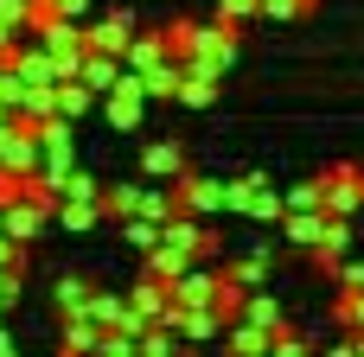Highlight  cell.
Wrapping results in <instances>:
<instances>
[{"label":"cell","mask_w":364,"mask_h":357,"mask_svg":"<svg viewBox=\"0 0 364 357\" xmlns=\"http://www.w3.org/2000/svg\"><path fill=\"white\" fill-rule=\"evenodd\" d=\"M141 198H147V185H141V179L102 185V217H109V224H128V217H141Z\"/></svg>","instance_id":"5bb4252c"},{"label":"cell","mask_w":364,"mask_h":357,"mask_svg":"<svg viewBox=\"0 0 364 357\" xmlns=\"http://www.w3.org/2000/svg\"><path fill=\"white\" fill-rule=\"evenodd\" d=\"M237 319H243V326H262V332H282V326H288V313L275 307V294H269V287L243 294V313H237Z\"/></svg>","instance_id":"ac0fdd59"},{"label":"cell","mask_w":364,"mask_h":357,"mask_svg":"<svg viewBox=\"0 0 364 357\" xmlns=\"http://www.w3.org/2000/svg\"><path fill=\"white\" fill-rule=\"evenodd\" d=\"M96 224H102V204L96 198H58V211H51V230H70V236H83Z\"/></svg>","instance_id":"9a60e30c"},{"label":"cell","mask_w":364,"mask_h":357,"mask_svg":"<svg viewBox=\"0 0 364 357\" xmlns=\"http://www.w3.org/2000/svg\"><path fill=\"white\" fill-rule=\"evenodd\" d=\"M275 230H282V243H288V249H301V256H307V249H320V236H326V211H282V224H275Z\"/></svg>","instance_id":"30bf717a"},{"label":"cell","mask_w":364,"mask_h":357,"mask_svg":"<svg viewBox=\"0 0 364 357\" xmlns=\"http://www.w3.org/2000/svg\"><path fill=\"white\" fill-rule=\"evenodd\" d=\"M0 357H13V332H6V319H0Z\"/></svg>","instance_id":"d590c367"},{"label":"cell","mask_w":364,"mask_h":357,"mask_svg":"<svg viewBox=\"0 0 364 357\" xmlns=\"http://www.w3.org/2000/svg\"><path fill=\"white\" fill-rule=\"evenodd\" d=\"M166 57H179V51L166 45V32H134V38H128V51H122V64H128V70H154V64H166Z\"/></svg>","instance_id":"4fadbf2b"},{"label":"cell","mask_w":364,"mask_h":357,"mask_svg":"<svg viewBox=\"0 0 364 357\" xmlns=\"http://www.w3.org/2000/svg\"><path fill=\"white\" fill-rule=\"evenodd\" d=\"M230 287H243V294H256V287H269V249H250V256H230L224 268H218Z\"/></svg>","instance_id":"7c38bea8"},{"label":"cell","mask_w":364,"mask_h":357,"mask_svg":"<svg viewBox=\"0 0 364 357\" xmlns=\"http://www.w3.org/2000/svg\"><path fill=\"white\" fill-rule=\"evenodd\" d=\"M147 77V96L160 102V96H179V83H186V57H166V64H154V70H141Z\"/></svg>","instance_id":"7402d4cb"},{"label":"cell","mask_w":364,"mask_h":357,"mask_svg":"<svg viewBox=\"0 0 364 357\" xmlns=\"http://www.w3.org/2000/svg\"><path fill=\"white\" fill-rule=\"evenodd\" d=\"M51 211H58V204L32 198V192H26V198H13V204H6V236H13V243H38V236L51 230Z\"/></svg>","instance_id":"52a82bcc"},{"label":"cell","mask_w":364,"mask_h":357,"mask_svg":"<svg viewBox=\"0 0 364 357\" xmlns=\"http://www.w3.org/2000/svg\"><path fill=\"white\" fill-rule=\"evenodd\" d=\"M19 281H26V275H13V268H0V294H13V300H19Z\"/></svg>","instance_id":"e575fe53"},{"label":"cell","mask_w":364,"mask_h":357,"mask_svg":"<svg viewBox=\"0 0 364 357\" xmlns=\"http://www.w3.org/2000/svg\"><path fill=\"white\" fill-rule=\"evenodd\" d=\"M58 198H96V204H102V179H96L90 166H70V172L58 179Z\"/></svg>","instance_id":"d4e9b609"},{"label":"cell","mask_w":364,"mask_h":357,"mask_svg":"<svg viewBox=\"0 0 364 357\" xmlns=\"http://www.w3.org/2000/svg\"><path fill=\"white\" fill-rule=\"evenodd\" d=\"M218 13L237 19V26H250V19H262V0H218Z\"/></svg>","instance_id":"4dcf8cb0"},{"label":"cell","mask_w":364,"mask_h":357,"mask_svg":"<svg viewBox=\"0 0 364 357\" xmlns=\"http://www.w3.org/2000/svg\"><path fill=\"white\" fill-rule=\"evenodd\" d=\"M186 262H192V256H186V249H173V243H154V249H147V275H160V281H173Z\"/></svg>","instance_id":"4316f807"},{"label":"cell","mask_w":364,"mask_h":357,"mask_svg":"<svg viewBox=\"0 0 364 357\" xmlns=\"http://www.w3.org/2000/svg\"><path fill=\"white\" fill-rule=\"evenodd\" d=\"M320 179H326V217H358L364 211V172L358 166H333Z\"/></svg>","instance_id":"8992f818"},{"label":"cell","mask_w":364,"mask_h":357,"mask_svg":"<svg viewBox=\"0 0 364 357\" xmlns=\"http://www.w3.org/2000/svg\"><path fill=\"white\" fill-rule=\"evenodd\" d=\"M269 351H282V357H301V351H314V339H307V332H294V326H282Z\"/></svg>","instance_id":"f546056e"},{"label":"cell","mask_w":364,"mask_h":357,"mask_svg":"<svg viewBox=\"0 0 364 357\" xmlns=\"http://www.w3.org/2000/svg\"><path fill=\"white\" fill-rule=\"evenodd\" d=\"M96 102H102V96H96L83 77H58V115H64V121H83Z\"/></svg>","instance_id":"e0dca14e"},{"label":"cell","mask_w":364,"mask_h":357,"mask_svg":"<svg viewBox=\"0 0 364 357\" xmlns=\"http://www.w3.org/2000/svg\"><path fill=\"white\" fill-rule=\"evenodd\" d=\"M346 256H352V217H326V236H320V249H307V262L333 281Z\"/></svg>","instance_id":"9c48e42d"},{"label":"cell","mask_w":364,"mask_h":357,"mask_svg":"<svg viewBox=\"0 0 364 357\" xmlns=\"http://www.w3.org/2000/svg\"><path fill=\"white\" fill-rule=\"evenodd\" d=\"M173 204L179 211H192V217H218L224 211V179H198L192 166L173 179Z\"/></svg>","instance_id":"5b68a950"},{"label":"cell","mask_w":364,"mask_h":357,"mask_svg":"<svg viewBox=\"0 0 364 357\" xmlns=\"http://www.w3.org/2000/svg\"><path fill=\"white\" fill-rule=\"evenodd\" d=\"M179 172H186V147L179 141H147L141 147V179H166L173 185Z\"/></svg>","instance_id":"8fae6325"},{"label":"cell","mask_w":364,"mask_h":357,"mask_svg":"<svg viewBox=\"0 0 364 357\" xmlns=\"http://www.w3.org/2000/svg\"><path fill=\"white\" fill-rule=\"evenodd\" d=\"M32 6H38V0H0V45H19V38H26Z\"/></svg>","instance_id":"603a6c76"},{"label":"cell","mask_w":364,"mask_h":357,"mask_svg":"<svg viewBox=\"0 0 364 357\" xmlns=\"http://www.w3.org/2000/svg\"><path fill=\"white\" fill-rule=\"evenodd\" d=\"M218 287H224V275H218V262H186L173 281H166V294H173V307H211L218 300Z\"/></svg>","instance_id":"277c9868"},{"label":"cell","mask_w":364,"mask_h":357,"mask_svg":"<svg viewBox=\"0 0 364 357\" xmlns=\"http://www.w3.org/2000/svg\"><path fill=\"white\" fill-rule=\"evenodd\" d=\"M166 45L186 57V70H205V77H230V64L243 57V26L237 19H211V26H198V19H173L166 26Z\"/></svg>","instance_id":"6da1fadb"},{"label":"cell","mask_w":364,"mask_h":357,"mask_svg":"<svg viewBox=\"0 0 364 357\" xmlns=\"http://www.w3.org/2000/svg\"><path fill=\"white\" fill-rule=\"evenodd\" d=\"M6 313H13V294H0V319H6Z\"/></svg>","instance_id":"8d00e7d4"},{"label":"cell","mask_w":364,"mask_h":357,"mask_svg":"<svg viewBox=\"0 0 364 357\" xmlns=\"http://www.w3.org/2000/svg\"><path fill=\"white\" fill-rule=\"evenodd\" d=\"M147 102H154V96H147V77H141V70H122L115 89H102V121H109V128H141V121H147Z\"/></svg>","instance_id":"3957f363"},{"label":"cell","mask_w":364,"mask_h":357,"mask_svg":"<svg viewBox=\"0 0 364 357\" xmlns=\"http://www.w3.org/2000/svg\"><path fill=\"white\" fill-rule=\"evenodd\" d=\"M122 70H128V64H122L115 51H96V45H90V51H83V70H77V77H83L96 96H102V89H115V77H122Z\"/></svg>","instance_id":"2e32d148"},{"label":"cell","mask_w":364,"mask_h":357,"mask_svg":"<svg viewBox=\"0 0 364 357\" xmlns=\"http://www.w3.org/2000/svg\"><path fill=\"white\" fill-rule=\"evenodd\" d=\"M13 198H26V172H19V166H0V211H6Z\"/></svg>","instance_id":"1f68e13d"},{"label":"cell","mask_w":364,"mask_h":357,"mask_svg":"<svg viewBox=\"0 0 364 357\" xmlns=\"http://www.w3.org/2000/svg\"><path fill=\"white\" fill-rule=\"evenodd\" d=\"M282 198H288V211H326V179H294Z\"/></svg>","instance_id":"484cf974"},{"label":"cell","mask_w":364,"mask_h":357,"mask_svg":"<svg viewBox=\"0 0 364 357\" xmlns=\"http://www.w3.org/2000/svg\"><path fill=\"white\" fill-rule=\"evenodd\" d=\"M333 281H339V287H346V294H358V287H364V262H352V256H346V262H339V275H333Z\"/></svg>","instance_id":"d6a6232c"},{"label":"cell","mask_w":364,"mask_h":357,"mask_svg":"<svg viewBox=\"0 0 364 357\" xmlns=\"http://www.w3.org/2000/svg\"><path fill=\"white\" fill-rule=\"evenodd\" d=\"M96 326L83 319V313H70V319H58V351H70V357H83V351H96Z\"/></svg>","instance_id":"44dd1931"},{"label":"cell","mask_w":364,"mask_h":357,"mask_svg":"<svg viewBox=\"0 0 364 357\" xmlns=\"http://www.w3.org/2000/svg\"><path fill=\"white\" fill-rule=\"evenodd\" d=\"M224 211H237V217H250V224H282V211H288V198L275 192V179H262V172H243V179H224Z\"/></svg>","instance_id":"7a4b0ae2"},{"label":"cell","mask_w":364,"mask_h":357,"mask_svg":"<svg viewBox=\"0 0 364 357\" xmlns=\"http://www.w3.org/2000/svg\"><path fill=\"white\" fill-rule=\"evenodd\" d=\"M90 294H96V281H90V275H58V287H51V300H58V319L83 313V307H90Z\"/></svg>","instance_id":"d6986e66"},{"label":"cell","mask_w":364,"mask_h":357,"mask_svg":"<svg viewBox=\"0 0 364 357\" xmlns=\"http://www.w3.org/2000/svg\"><path fill=\"white\" fill-rule=\"evenodd\" d=\"M115 230H122V236H128V243H134L141 256H147V249L160 243V224H154V217H128V224H115Z\"/></svg>","instance_id":"f1b7e54d"},{"label":"cell","mask_w":364,"mask_h":357,"mask_svg":"<svg viewBox=\"0 0 364 357\" xmlns=\"http://www.w3.org/2000/svg\"><path fill=\"white\" fill-rule=\"evenodd\" d=\"M83 319H90L96 332L122 326V319H128V294H102V287H96V294H90V307H83Z\"/></svg>","instance_id":"ffe728a7"},{"label":"cell","mask_w":364,"mask_h":357,"mask_svg":"<svg viewBox=\"0 0 364 357\" xmlns=\"http://www.w3.org/2000/svg\"><path fill=\"white\" fill-rule=\"evenodd\" d=\"M179 102H186V109H211V102H218V77H205V70H186V83H179Z\"/></svg>","instance_id":"cb8c5ba5"},{"label":"cell","mask_w":364,"mask_h":357,"mask_svg":"<svg viewBox=\"0 0 364 357\" xmlns=\"http://www.w3.org/2000/svg\"><path fill=\"white\" fill-rule=\"evenodd\" d=\"M333 319H339L346 332H364V287H358V294H346V287H339V307H333Z\"/></svg>","instance_id":"83f0119b"},{"label":"cell","mask_w":364,"mask_h":357,"mask_svg":"<svg viewBox=\"0 0 364 357\" xmlns=\"http://www.w3.org/2000/svg\"><path fill=\"white\" fill-rule=\"evenodd\" d=\"M83 26H90V45H96V51H115V57H122L128 38L141 32V19H134L128 6H115V13H102V19H83Z\"/></svg>","instance_id":"ba28073f"},{"label":"cell","mask_w":364,"mask_h":357,"mask_svg":"<svg viewBox=\"0 0 364 357\" xmlns=\"http://www.w3.org/2000/svg\"><path fill=\"white\" fill-rule=\"evenodd\" d=\"M51 6H58L64 19H90V0H51Z\"/></svg>","instance_id":"836d02e7"}]
</instances>
